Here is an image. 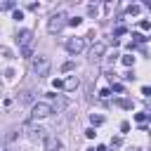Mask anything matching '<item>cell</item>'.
<instances>
[{"mask_svg": "<svg viewBox=\"0 0 151 151\" xmlns=\"http://www.w3.org/2000/svg\"><path fill=\"white\" fill-rule=\"evenodd\" d=\"M52 85H54V90H59V87H64V83H61V80H52Z\"/></svg>", "mask_w": 151, "mask_h": 151, "instance_id": "83f0119b", "label": "cell"}, {"mask_svg": "<svg viewBox=\"0 0 151 151\" xmlns=\"http://www.w3.org/2000/svg\"><path fill=\"white\" fill-rule=\"evenodd\" d=\"M125 87H123V83H113V92H123Z\"/></svg>", "mask_w": 151, "mask_h": 151, "instance_id": "cb8c5ba5", "label": "cell"}, {"mask_svg": "<svg viewBox=\"0 0 151 151\" xmlns=\"http://www.w3.org/2000/svg\"><path fill=\"white\" fill-rule=\"evenodd\" d=\"M123 64H125V66H132V64H134V57L125 54V57H123Z\"/></svg>", "mask_w": 151, "mask_h": 151, "instance_id": "2e32d148", "label": "cell"}, {"mask_svg": "<svg viewBox=\"0 0 151 151\" xmlns=\"http://www.w3.org/2000/svg\"><path fill=\"white\" fill-rule=\"evenodd\" d=\"M52 113V104L47 101H38L33 109H31V120H40V118H47Z\"/></svg>", "mask_w": 151, "mask_h": 151, "instance_id": "277c9868", "label": "cell"}, {"mask_svg": "<svg viewBox=\"0 0 151 151\" xmlns=\"http://www.w3.org/2000/svg\"><path fill=\"white\" fill-rule=\"evenodd\" d=\"M116 104H118L120 109H132V106H134V104H132L130 99H116Z\"/></svg>", "mask_w": 151, "mask_h": 151, "instance_id": "8fae6325", "label": "cell"}, {"mask_svg": "<svg viewBox=\"0 0 151 151\" xmlns=\"http://www.w3.org/2000/svg\"><path fill=\"white\" fill-rule=\"evenodd\" d=\"M142 94H144V97H151V87L144 85V87H142Z\"/></svg>", "mask_w": 151, "mask_h": 151, "instance_id": "d4e9b609", "label": "cell"}, {"mask_svg": "<svg viewBox=\"0 0 151 151\" xmlns=\"http://www.w3.org/2000/svg\"><path fill=\"white\" fill-rule=\"evenodd\" d=\"M134 120H137L139 125H146V120H149V113H146V111H142V113H134Z\"/></svg>", "mask_w": 151, "mask_h": 151, "instance_id": "30bf717a", "label": "cell"}, {"mask_svg": "<svg viewBox=\"0 0 151 151\" xmlns=\"http://www.w3.org/2000/svg\"><path fill=\"white\" fill-rule=\"evenodd\" d=\"M130 151H137V149H130Z\"/></svg>", "mask_w": 151, "mask_h": 151, "instance_id": "1f68e13d", "label": "cell"}, {"mask_svg": "<svg viewBox=\"0 0 151 151\" xmlns=\"http://www.w3.org/2000/svg\"><path fill=\"white\" fill-rule=\"evenodd\" d=\"M64 24H66V14H64V12H54V14L50 17V21H47V31H50V33H59V31L64 28Z\"/></svg>", "mask_w": 151, "mask_h": 151, "instance_id": "3957f363", "label": "cell"}, {"mask_svg": "<svg viewBox=\"0 0 151 151\" xmlns=\"http://www.w3.org/2000/svg\"><path fill=\"white\" fill-rule=\"evenodd\" d=\"M66 50H68V54H80L85 50V40L83 38H68L66 40Z\"/></svg>", "mask_w": 151, "mask_h": 151, "instance_id": "5b68a950", "label": "cell"}, {"mask_svg": "<svg viewBox=\"0 0 151 151\" xmlns=\"http://www.w3.org/2000/svg\"><path fill=\"white\" fill-rule=\"evenodd\" d=\"M139 9H142L139 5H130V7H127V14H139Z\"/></svg>", "mask_w": 151, "mask_h": 151, "instance_id": "9a60e30c", "label": "cell"}, {"mask_svg": "<svg viewBox=\"0 0 151 151\" xmlns=\"http://www.w3.org/2000/svg\"><path fill=\"white\" fill-rule=\"evenodd\" d=\"M73 68H76V64H73V61H66V64L61 66V71H73Z\"/></svg>", "mask_w": 151, "mask_h": 151, "instance_id": "ffe728a7", "label": "cell"}, {"mask_svg": "<svg viewBox=\"0 0 151 151\" xmlns=\"http://www.w3.org/2000/svg\"><path fill=\"white\" fill-rule=\"evenodd\" d=\"M78 83H80V80H78L76 76H71V78L64 83V87H66V90H76V87H78Z\"/></svg>", "mask_w": 151, "mask_h": 151, "instance_id": "9c48e42d", "label": "cell"}, {"mask_svg": "<svg viewBox=\"0 0 151 151\" xmlns=\"http://www.w3.org/2000/svg\"><path fill=\"white\" fill-rule=\"evenodd\" d=\"M12 19H17V21H21V19H24V12H21V9H14V14H12Z\"/></svg>", "mask_w": 151, "mask_h": 151, "instance_id": "e0dca14e", "label": "cell"}, {"mask_svg": "<svg viewBox=\"0 0 151 151\" xmlns=\"http://www.w3.org/2000/svg\"><path fill=\"white\" fill-rule=\"evenodd\" d=\"M17 45H19V50H21V57H31V52H33V31H28V28H24V31H19L17 33Z\"/></svg>", "mask_w": 151, "mask_h": 151, "instance_id": "6da1fadb", "label": "cell"}, {"mask_svg": "<svg viewBox=\"0 0 151 151\" xmlns=\"http://www.w3.org/2000/svg\"><path fill=\"white\" fill-rule=\"evenodd\" d=\"M120 132L127 134V132H130V123H120Z\"/></svg>", "mask_w": 151, "mask_h": 151, "instance_id": "7402d4cb", "label": "cell"}, {"mask_svg": "<svg viewBox=\"0 0 151 151\" xmlns=\"http://www.w3.org/2000/svg\"><path fill=\"white\" fill-rule=\"evenodd\" d=\"M50 59L45 57V54H35L33 57V64H31V71H33V76H38V78H45L47 73H50Z\"/></svg>", "mask_w": 151, "mask_h": 151, "instance_id": "7a4b0ae2", "label": "cell"}, {"mask_svg": "<svg viewBox=\"0 0 151 151\" xmlns=\"http://www.w3.org/2000/svg\"><path fill=\"white\" fill-rule=\"evenodd\" d=\"M5 151H17V149H14V146H9V149H5Z\"/></svg>", "mask_w": 151, "mask_h": 151, "instance_id": "f1b7e54d", "label": "cell"}, {"mask_svg": "<svg viewBox=\"0 0 151 151\" xmlns=\"http://www.w3.org/2000/svg\"><path fill=\"white\" fill-rule=\"evenodd\" d=\"M90 123H92V127H94V125H101V123H104V118H101V116H94V113H92V116H90Z\"/></svg>", "mask_w": 151, "mask_h": 151, "instance_id": "7c38bea8", "label": "cell"}, {"mask_svg": "<svg viewBox=\"0 0 151 151\" xmlns=\"http://www.w3.org/2000/svg\"><path fill=\"white\" fill-rule=\"evenodd\" d=\"M111 144H113V146H120V144H123V139H120V137H113V139H111Z\"/></svg>", "mask_w": 151, "mask_h": 151, "instance_id": "4316f807", "label": "cell"}, {"mask_svg": "<svg viewBox=\"0 0 151 151\" xmlns=\"http://www.w3.org/2000/svg\"><path fill=\"white\" fill-rule=\"evenodd\" d=\"M109 94H111V90H109V87H101V90H99V97H101V99H106Z\"/></svg>", "mask_w": 151, "mask_h": 151, "instance_id": "44dd1931", "label": "cell"}, {"mask_svg": "<svg viewBox=\"0 0 151 151\" xmlns=\"http://www.w3.org/2000/svg\"><path fill=\"white\" fill-rule=\"evenodd\" d=\"M94 134H97V132H94V127H87V130H85V137H87V139H92Z\"/></svg>", "mask_w": 151, "mask_h": 151, "instance_id": "603a6c76", "label": "cell"}, {"mask_svg": "<svg viewBox=\"0 0 151 151\" xmlns=\"http://www.w3.org/2000/svg\"><path fill=\"white\" fill-rule=\"evenodd\" d=\"M104 54H106V45H104V42H94V45H92V57L99 59V57H104Z\"/></svg>", "mask_w": 151, "mask_h": 151, "instance_id": "52a82bcc", "label": "cell"}, {"mask_svg": "<svg viewBox=\"0 0 151 151\" xmlns=\"http://www.w3.org/2000/svg\"><path fill=\"white\" fill-rule=\"evenodd\" d=\"M87 14H90V17H94V14H97V7H94V5H90V7H87Z\"/></svg>", "mask_w": 151, "mask_h": 151, "instance_id": "484cf974", "label": "cell"}, {"mask_svg": "<svg viewBox=\"0 0 151 151\" xmlns=\"http://www.w3.org/2000/svg\"><path fill=\"white\" fill-rule=\"evenodd\" d=\"M132 38H134V45L137 42H146V35L144 33H132Z\"/></svg>", "mask_w": 151, "mask_h": 151, "instance_id": "4fadbf2b", "label": "cell"}, {"mask_svg": "<svg viewBox=\"0 0 151 151\" xmlns=\"http://www.w3.org/2000/svg\"><path fill=\"white\" fill-rule=\"evenodd\" d=\"M68 24H71V26H80L83 19H80V17H73V19H68Z\"/></svg>", "mask_w": 151, "mask_h": 151, "instance_id": "ac0fdd59", "label": "cell"}, {"mask_svg": "<svg viewBox=\"0 0 151 151\" xmlns=\"http://www.w3.org/2000/svg\"><path fill=\"white\" fill-rule=\"evenodd\" d=\"M0 151H5V144H0Z\"/></svg>", "mask_w": 151, "mask_h": 151, "instance_id": "f546056e", "label": "cell"}, {"mask_svg": "<svg viewBox=\"0 0 151 151\" xmlns=\"http://www.w3.org/2000/svg\"><path fill=\"white\" fill-rule=\"evenodd\" d=\"M139 28H142V31H149V28H151V21H149V19H142V21H139Z\"/></svg>", "mask_w": 151, "mask_h": 151, "instance_id": "5bb4252c", "label": "cell"}, {"mask_svg": "<svg viewBox=\"0 0 151 151\" xmlns=\"http://www.w3.org/2000/svg\"><path fill=\"white\" fill-rule=\"evenodd\" d=\"M87 151H94V149H87Z\"/></svg>", "mask_w": 151, "mask_h": 151, "instance_id": "4dcf8cb0", "label": "cell"}, {"mask_svg": "<svg viewBox=\"0 0 151 151\" xmlns=\"http://www.w3.org/2000/svg\"><path fill=\"white\" fill-rule=\"evenodd\" d=\"M61 149V142L57 137H45V151H59Z\"/></svg>", "mask_w": 151, "mask_h": 151, "instance_id": "8992f818", "label": "cell"}, {"mask_svg": "<svg viewBox=\"0 0 151 151\" xmlns=\"http://www.w3.org/2000/svg\"><path fill=\"white\" fill-rule=\"evenodd\" d=\"M31 139H33V142L45 139V130H42V127H33V130H31Z\"/></svg>", "mask_w": 151, "mask_h": 151, "instance_id": "ba28073f", "label": "cell"}, {"mask_svg": "<svg viewBox=\"0 0 151 151\" xmlns=\"http://www.w3.org/2000/svg\"><path fill=\"white\" fill-rule=\"evenodd\" d=\"M123 33H127V28H125V26H116V31H113V35H123Z\"/></svg>", "mask_w": 151, "mask_h": 151, "instance_id": "d6986e66", "label": "cell"}]
</instances>
